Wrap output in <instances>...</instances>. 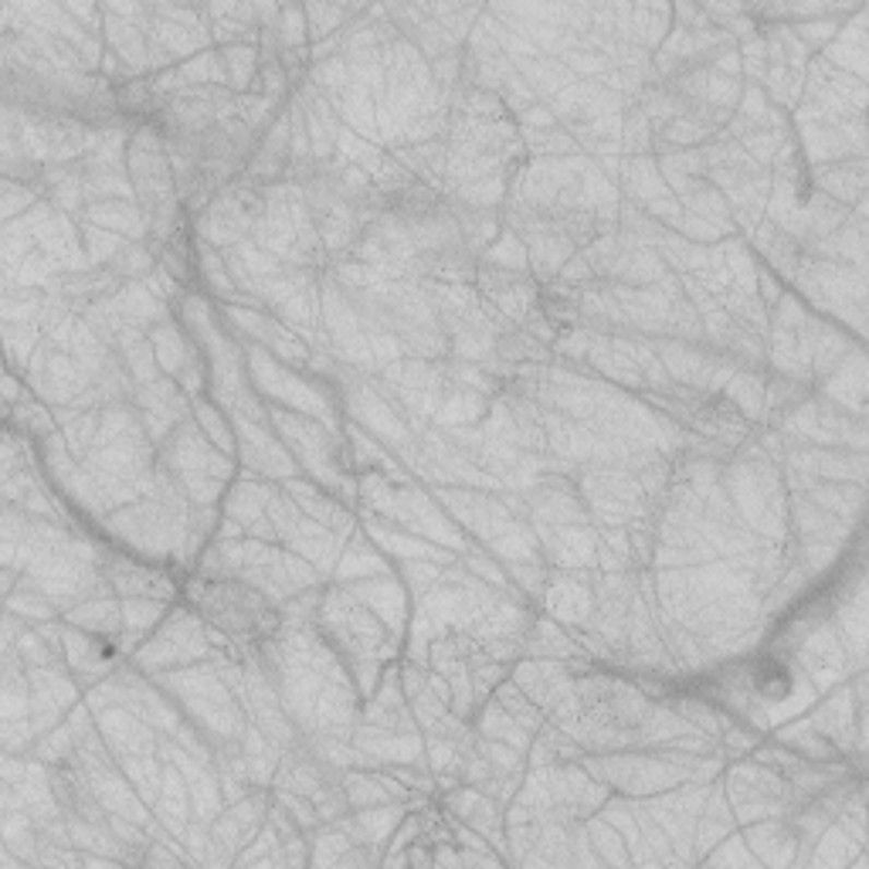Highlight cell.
I'll return each instance as SVG.
<instances>
[{
  "mask_svg": "<svg viewBox=\"0 0 869 869\" xmlns=\"http://www.w3.org/2000/svg\"><path fill=\"white\" fill-rule=\"evenodd\" d=\"M188 595H191V605H194L201 622L211 632L228 639L235 648L265 652L286 626L283 608H278L252 581L198 578L188 587Z\"/></svg>",
  "mask_w": 869,
  "mask_h": 869,
  "instance_id": "6da1fadb",
  "label": "cell"
},
{
  "mask_svg": "<svg viewBox=\"0 0 869 869\" xmlns=\"http://www.w3.org/2000/svg\"><path fill=\"white\" fill-rule=\"evenodd\" d=\"M431 672L445 679L452 710L459 717H473L479 703L492 693L496 679H500V666L492 663V652L462 635L431 645Z\"/></svg>",
  "mask_w": 869,
  "mask_h": 869,
  "instance_id": "7a4b0ae2",
  "label": "cell"
},
{
  "mask_svg": "<svg viewBox=\"0 0 869 869\" xmlns=\"http://www.w3.org/2000/svg\"><path fill=\"white\" fill-rule=\"evenodd\" d=\"M473 286L483 299L489 313H496L507 323H526L531 317L540 313V286L531 275L503 269V265H486L479 262Z\"/></svg>",
  "mask_w": 869,
  "mask_h": 869,
  "instance_id": "3957f363",
  "label": "cell"
},
{
  "mask_svg": "<svg viewBox=\"0 0 869 869\" xmlns=\"http://www.w3.org/2000/svg\"><path fill=\"white\" fill-rule=\"evenodd\" d=\"M103 578L109 584V592L119 595L122 602H170L174 598V581L164 571L143 568L130 557H106Z\"/></svg>",
  "mask_w": 869,
  "mask_h": 869,
  "instance_id": "277c9868",
  "label": "cell"
},
{
  "mask_svg": "<svg viewBox=\"0 0 869 869\" xmlns=\"http://www.w3.org/2000/svg\"><path fill=\"white\" fill-rule=\"evenodd\" d=\"M119 283H122V278L106 265V269H92V272H75V275H69L66 283H61V293H66V299L96 302V299H106L109 293H116Z\"/></svg>",
  "mask_w": 869,
  "mask_h": 869,
  "instance_id": "5b68a950",
  "label": "cell"
},
{
  "mask_svg": "<svg viewBox=\"0 0 869 869\" xmlns=\"http://www.w3.org/2000/svg\"><path fill=\"white\" fill-rule=\"evenodd\" d=\"M809 397H812V388H805L801 381L782 378V374H774L764 388V405H767L771 418H785V415L798 412Z\"/></svg>",
  "mask_w": 869,
  "mask_h": 869,
  "instance_id": "8992f818",
  "label": "cell"
},
{
  "mask_svg": "<svg viewBox=\"0 0 869 869\" xmlns=\"http://www.w3.org/2000/svg\"><path fill=\"white\" fill-rule=\"evenodd\" d=\"M160 262L157 248L150 241H140V245H119V252L109 259V269L119 275V278H136V275H146L153 272V265Z\"/></svg>",
  "mask_w": 869,
  "mask_h": 869,
  "instance_id": "52a82bcc",
  "label": "cell"
},
{
  "mask_svg": "<svg viewBox=\"0 0 869 869\" xmlns=\"http://www.w3.org/2000/svg\"><path fill=\"white\" fill-rule=\"evenodd\" d=\"M751 687H754L764 700H782V697H788V690H791V672H788V666H782V663L764 659V663H758V669H754V676H751Z\"/></svg>",
  "mask_w": 869,
  "mask_h": 869,
  "instance_id": "ba28073f",
  "label": "cell"
},
{
  "mask_svg": "<svg viewBox=\"0 0 869 869\" xmlns=\"http://www.w3.org/2000/svg\"><path fill=\"white\" fill-rule=\"evenodd\" d=\"M75 622H82L85 629H92V632H116L119 626V618H116V605H109V602H103V611H96V605H85L79 615H72Z\"/></svg>",
  "mask_w": 869,
  "mask_h": 869,
  "instance_id": "9c48e42d",
  "label": "cell"
}]
</instances>
